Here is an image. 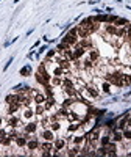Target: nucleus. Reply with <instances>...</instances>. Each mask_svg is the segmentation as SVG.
<instances>
[{"label": "nucleus", "instance_id": "nucleus-31", "mask_svg": "<svg viewBox=\"0 0 131 157\" xmlns=\"http://www.w3.org/2000/svg\"><path fill=\"white\" fill-rule=\"evenodd\" d=\"M30 74H31V66L30 64H27V66H24L21 69V76H30Z\"/></svg>", "mask_w": 131, "mask_h": 157}, {"label": "nucleus", "instance_id": "nucleus-37", "mask_svg": "<svg viewBox=\"0 0 131 157\" xmlns=\"http://www.w3.org/2000/svg\"><path fill=\"white\" fill-rule=\"evenodd\" d=\"M67 33H70V35H75V36H78V35H77V27H73V29H70Z\"/></svg>", "mask_w": 131, "mask_h": 157}, {"label": "nucleus", "instance_id": "nucleus-30", "mask_svg": "<svg viewBox=\"0 0 131 157\" xmlns=\"http://www.w3.org/2000/svg\"><path fill=\"white\" fill-rule=\"evenodd\" d=\"M80 127H81V123H72V124L67 127V131H69V134H72V132H77Z\"/></svg>", "mask_w": 131, "mask_h": 157}, {"label": "nucleus", "instance_id": "nucleus-11", "mask_svg": "<svg viewBox=\"0 0 131 157\" xmlns=\"http://www.w3.org/2000/svg\"><path fill=\"white\" fill-rule=\"evenodd\" d=\"M55 105H56V101H55V97H53V96H50V97H47V99H45L44 107H45V110H47V112H49V110H52Z\"/></svg>", "mask_w": 131, "mask_h": 157}, {"label": "nucleus", "instance_id": "nucleus-20", "mask_svg": "<svg viewBox=\"0 0 131 157\" xmlns=\"http://www.w3.org/2000/svg\"><path fill=\"white\" fill-rule=\"evenodd\" d=\"M39 126H41L42 129L50 127V119H49V116H47V115H42V116H41V121H39Z\"/></svg>", "mask_w": 131, "mask_h": 157}, {"label": "nucleus", "instance_id": "nucleus-9", "mask_svg": "<svg viewBox=\"0 0 131 157\" xmlns=\"http://www.w3.org/2000/svg\"><path fill=\"white\" fill-rule=\"evenodd\" d=\"M111 140L116 142V143H122L123 142V134H122V131H119V129H114L111 134Z\"/></svg>", "mask_w": 131, "mask_h": 157}, {"label": "nucleus", "instance_id": "nucleus-38", "mask_svg": "<svg viewBox=\"0 0 131 157\" xmlns=\"http://www.w3.org/2000/svg\"><path fill=\"white\" fill-rule=\"evenodd\" d=\"M126 127H131V115H129L128 119H126Z\"/></svg>", "mask_w": 131, "mask_h": 157}, {"label": "nucleus", "instance_id": "nucleus-3", "mask_svg": "<svg viewBox=\"0 0 131 157\" xmlns=\"http://www.w3.org/2000/svg\"><path fill=\"white\" fill-rule=\"evenodd\" d=\"M39 137L42 138V140H47V142H53L55 140V132L52 131L50 127H47V129H42L41 131V134H39Z\"/></svg>", "mask_w": 131, "mask_h": 157}, {"label": "nucleus", "instance_id": "nucleus-39", "mask_svg": "<svg viewBox=\"0 0 131 157\" xmlns=\"http://www.w3.org/2000/svg\"><path fill=\"white\" fill-rule=\"evenodd\" d=\"M44 50H47V46H42V47H41V49H39V53H42V52H44Z\"/></svg>", "mask_w": 131, "mask_h": 157}, {"label": "nucleus", "instance_id": "nucleus-35", "mask_svg": "<svg viewBox=\"0 0 131 157\" xmlns=\"http://www.w3.org/2000/svg\"><path fill=\"white\" fill-rule=\"evenodd\" d=\"M13 90H14V93H19V91H22V90H24V85H16Z\"/></svg>", "mask_w": 131, "mask_h": 157}, {"label": "nucleus", "instance_id": "nucleus-22", "mask_svg": "<svg viewBox=\"0 0 131 157\" xmlns=\"http://www.w3.org/2000/svg\"><path fill=\"white\" fill-rule=\"evenodd\" d=\"M21 107H22V104H9L8 105V115H14Z\"/></svg>", "mask_w": 131, "mask_h": 157}, {"label": "nucleus", "instance_id": "nucleus-6", "mask_svg": "<svg viewBox=\"0 0 131 157\" xmlns=\"http://www.w3.org/2000/svg\"><path fill=\"white\" fill-rule=\"evenodd\" d=\"M78 39H80L78 36H75V35H70V33H67V35H66L64 38L61 39V41H62V43H66V44H69L70 47H73V46H77Z\"/></svg>", "mask_w": 131, "mask_h": 157}, {"label": "nucleus", "instance_id": "nucleus-19", "mask_svg": "<svg viewBox=\"0 0 131 157\" xmlns=\"http://www.w3.org/2000/svg\"><path fill=\"white\" fill-rule=\"evenodd\" d=\"M33 116H34V112L30 108V107H25L24 108V115H22V118L24 119H33Z\"/></svg>", "mask_w": 131, "mask_h": 157}, {"label": "nucleus", "instance_id": "nucleus-29", "mask_svg": "<svg viewBox=\"0 0 131 157\" xmlns=\"http://www.w3.org/2000/svg\"><path fill=\"white\" fill-rule=\"evenodd\" d=\"M128 22H129V21L125 19V17H117V21L114 22V25H116V27H125Z\"/></svg>", "mask_w": 131, "mask_h": 157}, {"label": "nucleus", "instance_id": "nucleus-40", "mask_svg": "<svg viewBox=\"0 0 131 157\" xmlns=\"http://www.w3.org/2000/svg\"><path fill=\"white\" fill-rule=\"evenodd\" d=\"M2 124H3V119H2V118H0V127H3Z\"/></svg>", "mask_w": 131, "mask_h": 157}, {"label": "nucleus", "instance_id": "nucleus-43", "mask_svg": "<svg viewBox=\"0 0 131 157\" xmlns=\"http://www.w3.org/2000/svg\"><path fill=\"white\" fill-rule=\"evenodd\" d=\"M0 146H2V138H0Z\"/></svg>", "mask_w": 131, "mask_h": 157}, {"label": "nucleus", "instance_id": "nucleus-36", "mask_svg": "<svg viewBox=\"0 0 131 157\" xmlns=\"http://www.w3.org/2000/svg\"><path fill=\"white\" fill-rule=\"evenodd\" d=\"M13 60H14V58H13V57H11V58H9V60H8V61H6V64H5V68H3V71H6V69H8V68H9V64H11V63H13Z\"/></svg>", "mask_w": 131, "mask_h": 157}, {"label": "nucleus", "instance_id": "nucleus-14", "mask_svg": "<svg viewBox=\"0 0 131 157\" xmlns=\"http://www.w3.org/2000/svg\"><path fill=\"white\" fill-rule=\"evenodd\" d=\"M109 142H111V135L109 134H101L100 135V140H98L100 146H108Z\"/></svg>", "mask_w": 131, "mask_h": 157}, {"label": "nucleus", "instance_id": "nucleus-25", "mask_svg": "<svg viewBox=\"0 0 131 157\" xmlns=\"http://www.w3.org/2000/svg\"><path fill=\"white\" fill-rule=\"evenodd\" d=\"M125 35H126V29H125V27H117V32H116L117 38L122 39V38H125Z\"/></svg>", "mask_w": 131, "mask_h": 157}, {"label": "nucleus", "instance_id": "nucleus-41", "mask_svg": "<svg viewBox=\"0 0 131 157\" xmlns=\"http://www.w3.org/2000/svg\"><path fill=\"white\" fill-rule=\"evenodd\" d=\"M129 151H131V145H129ZM126 155H131V152H128V154H126Z\"/></svg>", "mask_w": 131, "mask_h": 157}, {"label": "nucleus", "instance_id": "nucleus-12", "mask_svg": "<svg viewBox=\"0 0 131 157\" xmlns=\"http://www.w3.org/2000/svg\"><path fill=\"white\" fill-rule=\"evenodd\" d=\"M56 113L59 115V118H67V116H69V113H70V108H69V107L61 105L58 110H56Z\"/></svg>", "mask_w": 131, "mask_h": 157}, {"label": "nucleus", "instance_id": "nucleus-10", "mask_svg": "<svg viewBox=\"0 0 131 157\" xmlns=\"http://www.w3.org/2000/svg\"><path fill=\"white\" fill-rule=\"evenodd\" d=\"M27 142H28V138H25L22 134H19L16 138H14V143H16V146L21 149V148H25L27 146Z\"/></svg>", "mask_w": 131, "mask_h": 157}, {"label": "nucleus", "instance_id": "nucleus-4", "mask_svg": "<svg viewBox=\"0 0 131 157\" xmlns=\"http://www.w3.org/2000/svg\"><path fill=\"white\" fill-rule=\"evenodd\" d=\"M6 126L8 127H21V118L19 116H14V115H8V119H6Z\"/></svg>", "mask_w": 131, "mask_h": 157}, {"label": "nucleus", "instance_id": "nucleus-5", "mask_svg": "<svg viewBox=\"0 0 131 157\" xmlns=\"http://www.w3.org/2000/svg\"><path fill=\"white\" fill-rule=\"evenodd\" d=\"M37 127H39V123L37 121H30L24 126V132H28V134H36L37 132Z\"/></svg>", "mask_w": 131, "mask_h": 157}, {"label": "nucleus", "instance_id": "nucleus-23", "mask_svg": "<svg viewBox=\"0 0 131 157\" xmlns=\"http://www.w3.org/2000/svg\"><path fill=\"white\" fill-rule=\"evenodd\" d=\"M56 55H58V50H56V49H50L49 52H47V55H45V61H52Z\"/></svg>", "mask_w": 131, "mask_h": 157}, {"label": "nucleus", "instance_id": "nucleus-24", "mask_svg": "<svg viewBox=\"0 0 131 157\" xmlns=\"http://www.w3.org/2000/svg\"><path fill=\"white\" fill-rule=\"evenodd\" d=\"M13 142H14V138H11L9 135H6L5 138H2V146H3V148H9Z\"/></svg>", "mask_w": 131, "mask_h": 157}, {"label": "nucleus", "instance_id": "nucleus-21", "mask_svg": "<svg viewBox=\"0 0 131 157\" xmlns=\"http://www.w3.org/2000/svg\"><path fill=\"white\" fill-rule=\"evenodd\" d=\"M94 66H95V63H94L92 60H89V58H84V60H83V69L89 71V69H92Z\"/></svg>", "mask_w": 131, "mask_h": 157}, {"label": "nucleus", "instance_id": "nucleus-34", "mask_svg": "<svg viewBox=\"0 0 131 157\" xmlns=\"http://www.w3.org/2000/svg\"><path fill=\"white\" fill-rule=\"evenodd\" d=\"M6 135H8V132L5 131V129H3V127H0V138H5Z\"/></svg>", "mask_w": 131, "mask_h": 157}, {"label": "nucleus", "instance_id": "nucleus-13", "mask_svg": "<svg viewBox=\"0 0 131 157\" xmlns=\"http://www.w3.org/2000/svg\"><path fill=\"white\" fill-rule=\"evenodd\" d=\"M45 99H47V96L44 94V93H34V97H33V101H34V104H44L45 102Z\"/></svg>", "mask_w": 131, "mask_h": 157}, {"label": "nucleus", "instance_id": "nucleus-15", "mask_svg": "<svg viewBox=\"0 0 131 157\" xmlns=\"http://www.w3.org/2000/svg\"><path fill=\"white\" fill-rule=\"evenodd\" d=\"M105 32L106 35H111V36H116V32H117V27L114 24H106L105 25Z\"/></svg>", "mask_w": 131, "mask_h": 157}, {"label": "nucleus", "instance_id": "nucleus-28", "mask_svg": "<svg viewBox=\"0 0 131 157\" xmlns=\"http://www.w3.org/2000/svg\"><path fill=\"white\" fill-rule=\"evenodd\" d=\"M101 90H103V93H105V94H111V84L105 80L101 84Z\"/></svg>", "mask_w": 131, "mask_h": 157}, {"label": "nucleus", "instance_id": "nucleus-33", "mask_svg": "<svg viewBox=\"0 0 131 157\" xmlns=\"http://www.w3.org/2000/svg\"><path fill=\"white\" fill-rule=\"evenodd\" d=\"M49 119H50V123H55V121H59V115L58 113H52V115H49Z\"/></svg>", "mask_w": 131, "mask_h": 157}, {"label": "nucleus", "instance_id": "nucleus-18", "mask_svg": "<svg viewBox=\"0 0 131 157\" xmlns=\"http://www.w3.org/2000/svg\"><path fill=\"white\" fill-rule=\"evenodd\" d=\"M45 107H44V104H36V108H34V115L36 116H42V115H45Z\"/></svg>", "mask_w": 131, "mask_h": 157}, {"label": "nucleus", "instance_id": "nucleus-32", "mask_svg": "<svg viewBox=\"0 0 131 157\" xmlns=\"http://www.w3.org/2000/svg\"><path fill=\"white\" fill-rule=\"evenodd\" d=\"M50 129H52L53 132H58V131H61V123H59V121L50 123Z\"/></svg>", "mask_w": 131, "mask_h": 157}, {"label": "nucleus", "instance_id": "nucleus-16", "mask_svg": "<svg viewBox=\"0 0 131 157\" xmlns=\"http://www.w3.org/2000/svg\"><path fill=\"white\" fill-rule=\"evenodd\" d=\"M50 85L53 88H58V87H62V77H56V76H52V80H50Z\"/></svg>", "mask_w": 131, "mask_h": 157}, {"label": "nucleus", "instance_id": "nucleus-2", "mask_svg": "<svg viewBox=\"0 0 131 157\" xmlns=\"http://www.w3.org/2000/svg\"><path fill=\"white\" fill-rule=\"evenodd\" d=\"M67 145H69V142H67V138H55L53 140V149H56V151H62V149H66L67 148Z\"/></svg>", "mask_w": 131, "mask_h": 157}, {"label": "nucleus", "instance_id": "nucleus-1", "mask_svg": "<svg viewBox=\"0 0 131 157\" xmlns=\"http://www.w3.org/2000/svg\"><path fill=\"white\" fill-rule=\"evenodd\" d=\"M39 143H41L39 138H37L36 135H33L31 138H28V142H27V146H25V148H27L28 151H30V154H33L34 151L39 149Z\"/></svg>", "mask_w": 131, "mask_h": 157}, {"label": "nucleus", "instance_id": "nucleus-7", "mask_svg": "<svg viewBox=\"0 0 131 157\" xmlns=\"http://www.w3.org/2000/svg\"><path fill=\"white\" fill-rule=\"evenodd\" d=\"M88 58H89V60H92L94 63L98 61V58H100V50H98V49H95V47L92 46L91 49H88Z\"/></svg>", "mask_w": 131, "mask_h": 157}, {"label": "nucleus", "instance_id": "nucleus-26", "mask_svg": "<svg viewBox=\"0 0 131 157\" xmlns=\"http://www.w3.org/2000/svg\"><path fill=\"white\" fill-rule=\"evenodd\" d=\"M67 49H70V46L69 44H66V43H59L58 46H56V50H58V53H62L64 50H67Z\"/></svg>", "mask_w": 131, "mask_h": 157}, {"label": "nucleus", "instance_id": "nucleus-17", "mask_svg": "<svg viewBox=\"0 0 131 157\" xmlns=\"http://www.w3.org/2000/svg\"><path fill=\"white\" fill-rule=\"evenodd\" d=\"M64 74H66V71H64L61 66H58V64H55V68H53V71H52V76H56V77H64Z\"/></svg>", "mask_w": 131, "mask_h": 157}, {"label": "nucleus", "instance_id": "nucleus-8", "mask_svg": "<svg viewBox=\"0 0 131 157\" xmlns=\"http://www.w3.org/2000/svg\"><path fill=\"white\" fill-rule=\"evenodd\" d=\"M86 93L92 97V99H97V97H100V91H98V88L97 87H94V85H86Z\"/></svg>", "mask_w": 131, "mask_h": 157}, {"label": "nucleus", "instance_id": "nucleus-42", "mask_svg": "<svg viewBox=\"0 0 131 157\" xmlns=\"http://www.w3.org/2000/svg\"><path fill=\"white\" fill-rule=\"evenodd\" d=\"M17 2H21V0H14V3H17Z\"/></svg>", "mask_w": 131, "mask_h": 157}, {"label": "nucleus", "instance_id": "nucleus-27", "mask_svg": "<svg viewBox=\"0 0 131 157\" xmlns=\"http://www.w3.org/2000/svg\"><path fill=\"white\" fill-rule=\"evenodd\" d=\"M122 134H123V140L131 142V127H125L123 131H122Z\"/></svg>", "mask_w": 131, "mask_h": 157}]
</instances>
